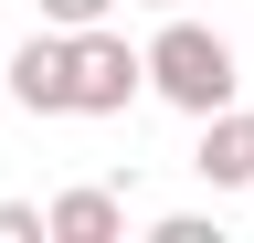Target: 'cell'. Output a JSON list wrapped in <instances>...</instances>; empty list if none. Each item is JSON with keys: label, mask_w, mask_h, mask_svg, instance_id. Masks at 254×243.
Masks as SVG:
<instances>
[{"label": "cell", "mask_w": 254, "mask_h": 243, "mask_svg": "<svg viewBox=\"0 0 254 243\" xmlns=\"http://www.w3.org/2000/svg\"><path fill=\"white\" fill-rule=\"evenodd\" d=\"M233 85H244L233 74V43L170 11V32L148 43V96H170L180 116H212V106H233Z\"/></svg>", "instance_id": "obj_1"}, {"label": "cell", "mask_w": 254, "mask_h": 243, "mask_svg": "<svg viewBox=\"0 0 254 243\" xmlns=\"http://www.w3.org/2000/svg\"><path fill=\"white\" fill-rule=\"evenodd\" d=\"M148 85V53H127L106 21H85L74 32V116H127Z\"/></svg>", "instance_id": "obj_2"}, {"label": "cell", "mask_w": 254, "mask_h": 243, "mask_svg": "<svg viewBox=\"0 0 254 243\" xmlns=\"http://www.w3.org/2000/svg\"><path fill=\"white\" fill-rule=\"evenodd\" d=\"M0 85H11V106L21 116H74V32H32L11 64H0Z\"/></svg>", "instance_id": "obj_3"}, {"label": "cell", "mask_w": 254, "mask_h": 243, "mask_svg": "<svg viewBox=\"0 0 254 243\" xmlns=\"http://www.w3.org/2000/svg\"><path fill=\"white\" fill-rule=\"evenodd\" d=\"M190 169H201L212 191H254V116H244V106H212V116H201V148H190Z\"/></svg>", "instance_id": "obj_4"}, {"label": "cell", "mask_w": 254, "mask_h": 243, "mask_svg": "<svg viewBox=\"0 0 254 243\" xmlns=\"http://www.w3.org/2000/svg\"><path fill=\"white\" fill-rule=\"evenodd\" d=\"M43 222H53V243H117V233H127V211H117V191H64Z\"/></svg>", "instance_id": "obj_5"}, {"label": "cell", "mask_w": 254, "mask_h": 243, "mask_svg": "<svg viewBox=\"0 0 254 243\" xmlns=\"http://www.w3.org/2000/svg\"><path fill=\"white\" fill-rule=\"evenodd\" d=\"M117 11V0H43V21H53V32H85V21H106Z\"/></svg>", "instance_id": "obj_6"}, {"label": "cell", "mask_w": 254, "mask_h": 243, "mask_svg": "<svg viewBox=\"0 0 254 243\" xmlns=\"http://www.w3.org/2000/svg\"><path fill=\"white\" fill-rule=\"evenodd\" d=\"M53 222H43V211H32V201H0V243H43Z\"/></svg>", "instance_id": "obj_7"}, {"label": "cell", "mask_w": 254, "mask_h": 243, "mask_svg": "<svg viewBox=\"0 0 254 243\" xmlns=\"http://www.w3.org/2000/svg\"><path fill=\"white\" fill-rule=\"evenodd\" d=\"M148 11H180V0H148Z\"/></svg>", "instance_id": "obj_8"}]
</instances>
